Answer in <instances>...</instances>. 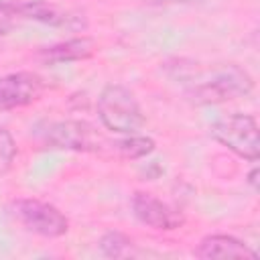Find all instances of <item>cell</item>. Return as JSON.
<instances>
[{
  "label": "cell",
  "instance_id": "7a4b0ae2",
  "mask_svg": "<svg viewBox=\"0 0 260 260\" xmlns=\"http://www.w3.org/2000/svg\"><path fill=\"white\" fill-rule=\"evenodd\" d=\"M98 116L106 130L116 134H134L144 126V114L134 93L118 83H110L98 98Z\"/></svg>",
  "mask_w": 260,
  "mask_h": 260
},
{
  "label": "cell",
  "instance_id": "3957f363",
  "mask_svg": "<svg viewBox=\"0 0 260 260\" xmlns=\"http://www.w3.org/2000/svg\"><path fill=\"white\" fill-rule=\"evenodd\" d=\"M209 134L213 136V140L223 144L228 150H232L240 158L256 162L260 156L258 124H256V118L250 114H242V112L225 114L211 124Z\"/></svg>",
  "mask_w": 260,
  "mask_h": 260
},
{
  "label": "cell",
  "instance_id": "8fae6325",
  "mask_svg": "<svg viewBox=\"0 0 260 260\" xmlns=\"http://www.w3.org/2000/svg\"><path fill=\"white\" fill-rule=\"evenodd\" d=\"M116 150L122 158L126 160H138L148 156L154 150V140L150 136H140V134H126V138L116 142Z\"/></svg>",
  "mask_w": 260,
  "mask_h": 260
},
{
  "label": "cell",
  "instance_id": "52a82bcc",
  "mask_svg": "<svg viewBox=\"0 0 260 260\" xmlns=\"http://www.w3.org/2000/svg\"><path fill=\"white\" fill-rule=\"evenodd\" d=\"M132 213L136 215V219L152 230L158 232H175L179 228H183L185 223V215L181 209L169 205L167 201L144 193V191H136L132 195Z\"/></svg>",
  "mask_w": 260,
  "mask_h": 260
},
{
  "label": "cell",
  "instance_id": "7c38bea8",
  "mask_svg": "<svg viewBox=\"0 0 260 260\" xmlns=\"http://www.w3.org/2000/svg\"><path fill=\"white\" fill-rule=\"evenodd\" d=\"M100 250L108 258H126L134 250V242L122 232H106L100 238Z\"/></svg>",
  "mask_w": 260,
  "mask_h": 260
},
{
  "label": "cell",
  "instance_id": "2e32d148",
  "mask_svg": "<svg viewBox=\"0 0 260 260\" xmlns=\"http://www.w3.org/2000/svg\"><path fill=\"white\" fill-rule=\"evenodd\" d=\"M169 2H197V0H169Z\"/></svg>",
  "mask_w": 260,
  "mask_h": 260
},
{
  "label": "cell",
  "instance_id": "4fadbf2b",
  "mask_svg": "<svg viewBox=\"0 0 260 260\" xmlns=\"http://www.w3.org/2000/svg\"><path fill=\"white\" fill-rule=\"evenodd\" d=\"M16 154H18V148H16L14 136L4 126H0V177L12 169Z\"/></svg>",
  "mask_w": 260,
  "mask_h": 260
},
{
  "label": "cell",
  "instance_id": "277c9868",
  "mask_svg": "<svg viewBox=\"0 0 260 260\" xmlns=\"http://www.w3.org/2000/svg\"><path fill=\"white\" fill-rule=\"evenodd\" d=\"M10 215L26 230L43 238H61L69 232V219L55 205L39 199H16L8 207Z\"/></svg>",
  "mask_w": 260,
  "mask_h": 260
},
{
  "label": "cell",
  "instance_id": "5bb4252c",
  "mask_svg": "<svg viewBox=\"0 0 260 260\" xmlns=\"http://www.w3.org/2000/svg\"><path fill=\"white\" fill-rule=\"evenodd\" d=\"M18 12L14 2H0V35L10 32L18 22Z\"/></svg>",
  "mask_w": 260,
  "mask_h": 260
},
{
  "label": "cell",
  "instance_id": "6da1fadb",
  "mask_svg": "<svg viewBox=\"0 0 260 260\" xmlns=\"http://www.w3.org/2000/svg\"><path fill=\"white\" fill-rule=\"evenodd\" d=\"M252 89H254L252 75L244 67L236 63H228L207 69L201 75H195V79L187 87V95L195 104L209 106V104H223L230 100L246 98Z\"/></svg>",
  "mask_w": 260,
  "mask_h": 260
},
{
  "label": "cell",
  "instance_id": "9c48e42d",
  "mask_svg": "<svg viewBox=\"0 0 260 260\" xmlns=\"http://www.w3.org/2000/svg\"><path fill=\"white\" fill-rule=\"evenodd\" d=\"M193 254L197 258H205V260H228V258H250L256 260L258 254L248 248V244H244L242 240L228 236V234H211L205 236L197 248L193 250Z\"/></svg>",
  "mask_w": 260,
  "mask_h": 260
},
{
  "label": "cell",
  "instance_id": "5b68a950",
  "mask_svg": "<svg viewBox=\"0 0 260 260\" xmlns=\"http://www.w3.org/2000/svg\"><path fill=\"white\" fill-rule=\"evenodd\" d=\"M45 144L57 150L75 152H98L102 150L104 136L83 120H61L53 122L45 130Z\"/></svg>",
  "mask_w": 260,
  "mask_h": 260
},
{
  "label": "cell",
  "instance_id": "8992f818",
  "mask_svg": "<svg viewBox=\"0 0 260 260\" xmlns=\"http://www.w3.org/2000/svg\"><path fill=\"white\" fill-rule=\"evenodd\" d=\"M14 4L20 20H32V22H41V24H47L53 28H65V30H79L87 26V20L81 12L59 6L49 0H20Z\"/></svg>",
  "mask_w": 260,
  "mask_h": 260
},
{
  "label": "cell",
  "instance_id": "ba28073f",
  "mask_svg": "<svg viewBox=\"0 0 260 260\" xmlns=\"http://www.w3.org/2000/svg\"><path fill=\"white\" fill-rule=\"evenodd\" d=\"M45 81L32 71H16L0 77V110H18L41 100Z\"/></svg>",
  "mask_w": 260,
  "mask_h": 260
},
{
  "label": "cell",
  "instance_id": "30bf717a",
  "mask_svg": "<svg viewBox=\"0 0 260 260\" xmlns=\"http://www.w3.org/2000/svg\"><path fill=\"white\" fill-rule=\"evenodd\" d=\"M95 53V43L89 37H77L67 39L61 43H55L51 47L41 49L39 59L47 65H63V63H75L85 61Z\"/></svg>",
  "mask_w": 260,
  "mask_h": 260
},
{
  "label": "cell",
  "instance_id": "9a60e30c",
  "mask_svg": "<svg viewBox=\"0 0 260 260\" xmlns=\"http://www.w3.org/2000/svg\"><path fill=\"white\" fill-rule=\"evenodd\" d=\"M256 175H258V169L254 167V169L250 171V175H248V183L252 185V189H254V191L258 189V181H256Z\"/></svg>",
  "mask_w": 260,
  "mask_h": 260
}]
</instances>
